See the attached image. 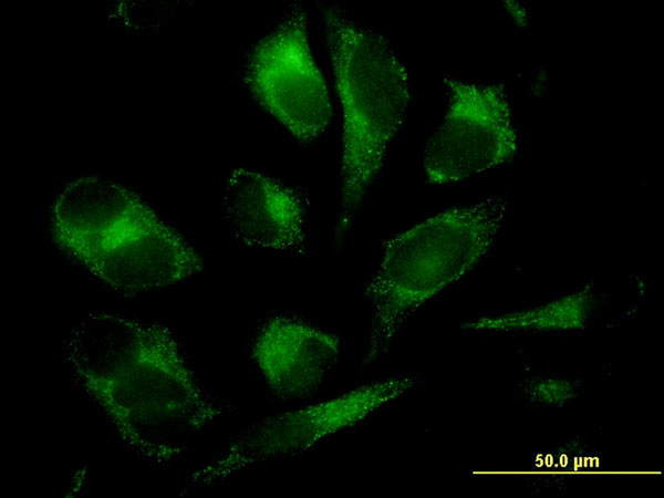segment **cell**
Wrapping results in <instances>:
<instances>
[{"label": "cell", "instance_id": "1", "mask_svg": "<svg viewBox=\"0 0 664 498\" xmlns=\"http://www.w3.org/2000/svg\"><path fill=\"white\" fill-rule=\"evenodd\" d=\"M64 355L75 382L122 442L147 461L164 465L181 457L222 414L160 323L90 312L70 332Z\"/></svg>", "mask_w": 664, "mask_h": 498}, {"label": "cell", "instance_id": "2", "mask_svg": "<svg viewBox=\"0 0 664 498\" xmlns=\"http://www.w3.org/2000/svg\"><path fill=\"white\" fill-rule=\"evenodd\" d=\"M58 243L97 280L135 295L197 274L199 255L133 190L100 175L71 180L51 215Z\"/></svg>", "mask_w": 664, "mask_h": 498}, {"label": "cell", "instance_id": "3", "mask_svg": "<svg viewBox=\"0 0 664 498\" xmlns=\"http://www.w3.org/2000/svg\"><path fill=\"white\" fill-rule=\"evenodd\" d=\"M325 38L342 108L340 205L335 231L351 226L405 117L409 75L382 32L341 7L323 9Z\"/></svg>", "mask_w": 664, "mask_h": 498}, {"label": "cell", "instance_id": "4", "mask_svg": "<svg viewBox=\"0 0 664 498\" xmlns=\"http://www.w3.org/2000/svg\"><path fill=\"white\" fill-rule=\"evenodd\" d=\"M507 201L487 197L435 214L390 238L364 292L372 305L364 363L391 345L412 313L457 280L492 246Z\"/></svg>", "mask_w": 664, "mask_h": 498}, {"label": "cell", "instance_id": "5", "mask_svg": "<svg viewBox=\"0 0 664 498\" xmlns=\"http://www.w3.org/2000/svg\"><path fill=\"white\" fill-rule=\"evenodd\" d=\"M413 384L411 375L373 381L335 397L259 421L196 469L188 484L190 487L210 486L262 463L302 455L362 424L403 396Z\"/></svg>", "mask_w": 664, "mask_h": 498}, {"label": "cell", "instance_id": "6", "mask_svg": "<svg viewBox=\"0 0 664 498\" xmlns=\"http://www.w3.org/2000/svg\"><path fill=\"white\" fill-rule=\"evenodd\" d=\"M243 81L251 96L300 142H312L328 128L330 93L312 54L308 14L301 3H291L251 46Z\"/></svg>", "mask_w": 664, "mask_h": 498}, {"label": "cell", "instance_id": "7", "mask_svg": "<svg viewBox=\"0 0 664 498\" xmlns=\"http://www.w3.org/2000/svg\"><path fill=\"white\" fill-rule=\"evenodd\" d=\"M444 84L447 111L423 155L429 183H457L511 160L519 136L504 86L449 75Z\"/></svg>", "mask_w": 664, "mask_h": 498}, {"label": "cell", "instance_id": "8", "mask_svg": "<svg viewBox=\"0 0 664 498\" xmlns=\"http://www.w3.org/2000/svg\"><path fill=\"white\" fill-rule=\"evenodd\" d=\"M305 207L295 188L256 169L236 168L225 183L224 215L246 246L305 255Z\"/></svg>", "mask_w": 664, "mask_h": 498}, {"label": "cell", "instance_id": "9", "mask_svg": "<svg viewBox=\"0 0 664 498\" xmlns=\"http://www.w3.org/2000/svg\"><path fill=\"white\" fill-rule=\"evenodd\" d=\"M340 353L334 334L287 315L270 318L252 344V357L269 390L283 401L315 394Z\"/></svg>", "mask_w": 664, "mask_h": 498}]
</instances>
